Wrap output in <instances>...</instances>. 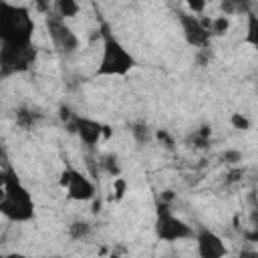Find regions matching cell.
Wrapping results in <instances>:
<instances>
[{"instance_id": "d4e9b609", "label": "cell", "mask_w": 258, "mask_h": 258, "mask_svg": "<svg viewBox=\"0 0 258 258\" xmlns=\"http://www.w3.org/2000/svg\"><path fill=\"white\" fill-rule=\"evenodd\" d=\"M185 4L191 10V14H202L208 6V0H185Z\"/></svg>"}, {"instance_id": "7402d4cb", "label": "cell", "mask_w": 258, "mask_h": 258, "mask_svg": "<svg viewBox=\"0 0 258 258\" xmlns=\"http://www.w3.org/2000/svg\"><path fill=\"white\" fill-rule=\"evenodd\" d=\"M220 159L224 163H228V165H238L242 161V151H238V149H226V151L220 153Z\"/></svg>"}, {"instance_id": "cb8c5ba5", "label": "cell", "mask_w": 258, "mask_h": 258, "mask_svg": "<svg viewBox=\"0 0 258 258\" xmlns=\"http://www.w3.org/2000/svg\"><path fill=\"white\" fill-rule=\"evenodd\" d=\"M210 60H212V50H210V46H206V48H196V64H198V67H206V64H210Z\"/></svg>"}, {"instance_id": "2e32d148", "label": "cell", "mask_w": 258, "mask_h": 258, "mask_svg": "<svg viewBox=\"0 0 258 258\" xmlns=\"http://www.w3.org/2000/svg\"><path fill=\"white\" fill-rule=\"evenodd\" d=\"M101 169L105 171V173H109L111 177H117V175H121V165H119V157L115 155V153H105V155H101Z\"/></svg>"}, {"instance_id": "4316f807", "label": "cell", "mask_w": 258, "mask_h": 258, "mask_svg": "<svg viewBox=\"0 0 258 258\" xmlns=\"http://www.w3.org/2000/svg\"><path fill=\"white\" fill-rule=\"evenodd\" d=\"M73 115H75V113H73V111H71L69 107H64V105H62V107L58 109V117H60V119H62L64 123H69V121L73 119Z\"/></svg>"}, {"instance_id": "ba28073f", "label": "cell", "mask_w": 258, "mask_h": 258, "mask_svg": "<svg viewBox=\"0 0 258 258\" xmlns=\"http://www.w3.org/2000/svg\"><path fill=\"white\" fill-rule=\"evenodd\" d=\"M67 129L71 133H77L87 147H95L101 139L111 137V127L109 125H105L101 121H95L91 117H81V115H73V119L67 123Z\"/></svg>"}, {"instance_id": "4dcf8cb0", "label": "cell", "mask_w": 258, "mask_h": 258, "mask_svg": "<svg viewBox=\"0 0 258 258\" xmlns=\"http://www.w3.org/2000/svg\"><path fill=\"white\" fill-rule=\"evenodd\" d=\"M0 157H4V151H2V147H0Z\"/></svg>"}, {"instance_id": "9a60e30c", "label": "cell", "mask_w": 258, "mask_h": 258, "mask_svg": "<svg viewBox=\"0 0 258 258\" xmlns=\"http://www.w3.org/2000/svg\"><path fill=\"white\" fill-rule=\"evenodd\" d=\"M54 10L60 18H75L81 10L77 0H54Z\"/></svg>"}, {"instance_id": "d6986e66", "label": "cell", "mask_w": 258, "mask_h": 258, "mask_svg": "<svg viewBox=\"0 0 258 258\" xmlns=\"http://www.w3.org/2000/svg\"><path fill=\"white\" fill-rule=\"evenodd\" d=\"M246 42L256 46L258 44V20L252 12H248V34H246Z\"/></svg>"}, {"instance_id": "603a6c76", "label": "cell", "mask_w": 258, "mask_h": 258, "mask_svg": "<svg viewBox=\"0 0 258 258\" xmlns=\"http://www.w3.org/2000/svg\"><path fill=\"white\" fill-rule=\"evenodd\" d=\"M125 191H127V181L121 177V175H117L115 179H113V194H115V202H119L123 196H125Z\"/></svg>"}, {"instance_id": "5bb4252c", "label": "cell", "mask_w": 258, "mask_h": 258, "mask_svg": "<svg viewBox=\"0 0 258 258\" xmlns=\"http://www.w3.org/2000/svg\"><path fill=\"white\" fill-rule=\"evenodd\" d=\"M131 137H133V141H135L137 145H147V143L151 141L153 133H151V129H149L147 123L137 121V123L131 125Z\"/></svg>"}, {"instance_id": "30bf717a", "label": "cell", "mask_w": 258, "mask_h": 258, "mask_svg": "<svg viewBox=\"0 0 258 258\" xmlns=\"http://www.w3.org/2000/svg\"><path fill=\"white\" fill-rule=\"evenodd\" d=\"M196 244H198V254L200 258H222L228 254V248L224 244V240L212 232L210 228H198L196 234Z\"/></svg>"}, {"instance_id": "8fae6325", "label": "cell", "mask_w": 258, "mask_h": 258, "mask_svg": "<svg viewBox=\"0 0 258 258\" xmlns=\"http://www.w3.org/2000/svg\"><path fill=\"white\" fill-rule=\"evenodd\" d=\"M42 119V115L38 113V111H34V109H30V107H18L16 109V125L20 127V129H32L38 121Z\"/></svg>"}, {"instance_id": "f546056e", "label": "cell", "mask_w": 258, "mask_h": 258, "mask_svg": "<svg viewBox=\"0 0 258 258\" xmlns=\"http://www.w3.org/2000/svg\"><path fill=\"white\" fill-rule=\"evenodd\" d=\"M6 175H8V167H6V169H0V189H2L4 183H6Z\"/></svg>"}, {"instance_id": "e0dca14e", "label": "cell", "mask_w": 258, "mask_h": 258, "mask_svg": "<svg viewBox=\"0 0 258 258\" xmlns=\"http://www.w3.org/2000/svg\"><path fill=\"white\" fill-rule=\"evenodd\" d=\"M220 4L226 10V16L234 12H250V0H220Z\"/></svg>"}, {"instance_id": "8992f818", "label": "cell", "mask_w": 258, "mask_h": 258, "mask_svg": "<svg viewBox=\"0 0 258 258\" xmlns=\"http://www.w3.org/2000/svg\"><path fill=\"white\" fill-rule=\"evenodd\" d=\"M58 185H60L62 189H67V196H69V200H73V202H89V200H93L95 194H97L95 183H93L85 173H81L79 169H75V167H71V165H67V167L62 169V173H60V177H58Z\"/></svg>"}, {"instance_id": "ffe728a7", "label": "cell", "mask_w": 258, "mask_h": 258, "mask_svg": "<svg viewBox=\"0 0 258 258\" xmlns=\"http://www.w3.org/2000/svg\"><path fill=\"white\" fill-rule=\"evenodd\" d=\"M230 125H232L234 129H238V131H248V129L252 127L250 119H248L244 113H232V115H230Z\"/></svg>"}, {"instance_id": "484cf974", "label": "cell", "mask_w": 258, "mask_h": 258, "mask_svg": "<svg viewBox=\"0 0 258 258\" xmlns=\"http://www.w3.org/2000/svg\"><path fill=\"white\" fill-rule=\"evenodd\" d=\"M155 137L163 143V147H167V149H173V145H175V141H173V137L165 131V129H159L157 133H155Z\"/></svg>"}, {"instance_id": "5b68a950", "label": "cell", "mask_w": 258, "mask_h": 258, "mask_svg": "<svg viewBox=\"0 0 258 258\" xmlns=\"http://www.w3.org/2000/svg\"><path fill=\"white\" fill-rule=\"evenodd\" d=\"M36 60L34 44L28 46H2L0 44V79L26 73Z\"/></svg>"}, {"instance_id": "277c9868", "label": "cell", "mask_w": 258, "mask_h": 258, "mask_svg": "<svg viewBox=\"0 0 258 258\" xmlns=\"http://www.w3.org/2000/svg\"><path fill=\"white\" fill-rule=\"evenodd\" d=\"M196 230L171 212V204L157 202L155 208V236L163 242H179L194 238Z\"/></svg>"}, {"instance_id": "52a82bcc", "label": "cell", "mask_w": 258, "mask_h": 258, "mask_svg": "<svg viewBox=\"0 0 258 258\" xmlns=\"http://www.w3.org/2000/svg\"><path fill=\"white\" fill-rule=\"evenodd\" d=\"M46 30L48 36L52 40V46L62 54V56H71L77 52L79 48V38L73 32V28L64 22V18H60L58 14H46Z\"/></svg>"}, {"instance_id": "44dd1931", "label": "cell", "mask_w": 258, "mask_h": 258, "mask_svg": "<svg viewBox=\"0 0 258 258\" xmlns=\"http://www.w3.org/2000/svg\"><path fill=\"white\" fill-rule=\"evenodd\" d=\"M242 177H244V167L230 165V169H228L226 175H224V183H226V185H232V183H238Z\"/></svg>"}, {"instance_id": "ac0fdd59", "label": "cell", "mask_w": 258, "mask_h": 258, "mask_svg": "<svg viewBox=\"0 0 258 258\" xmlns=\"http://www.w3.org/2000/svg\"><path fill=\"white\" fill-rule=\"evenodd\" d=\"M210 34L212 36H224L230 30V20L228 16H216L214 20H210Z\"/></svg>"}, {"instance_id": "6da1fadb", "label": "cell", "mask_w": 258, "mask_h": 258, "mask_svg": "<svg viewBox=\"0 0 258 258\" xmlns=\"http://www.w3.org/2000/svg\"><path fill=\"white\" fill-rule=\"evenodd\" d=\"M34 36V20L26 6L0 0V44L28 46Z\"/></svg>"}, {"instance_id": "4fadbf2b", "label": "cell", "mask_w": 258, "mask_h": 258, "mask_svg": "<svg viewBox=\"0 0 258 258\" xmlns=\"http://www.w3.org/2000/svg\"><path fill=\"white\" fill-rule=\"evenodd\" d=\"M91 232H93V226L87 220H75L69 224V238L71 240H77V242L85 240L91 236Z\"/></svg>"}, {"instance_id": "7c38bea8", "label": "cell", "mask_w": 258, "mask_h": 258, "mask_svg": "<svg viewBox=\"0 0 258 258\" xmlns=\"http://www.w3.org/2000/svg\"><path fill=\"white\" fill-rule=\"evenodd\" d=\"M187 141H189L191 147H196V149H206V147H210V141H212V125H208V123L200 125L198 129H194V133L189 135Z\"/></svg>"}, {"instance_id": "3957f363", "label": "cell", "mask_w": 258, "mask_h": 258, "mask_svg": "<svg viewBox=\"0 0 258 258\" xmlns=\"http://www.w3.org/2000/svg\"><path fill=\"white\" fill-rule=\"evenodd\" d=\"M101 36H103V52L99 67L95 71V77H125L129 75L137 62L135 56L113 36L107 24L101 26Z\"/></svg>"}, {"instance_id": "83f0119b", "label": "cell", "mask_w": 258, "mask_h": 258, "mask_svg": "<svg viewBox=\"0 0 258 258\" xmlns=\"http://www.w3.org/2000/svg\"><path fill=\"white\" fill-rule=\"evenodd\" d=\"M36 4V10L42 12V14H48V8H50V2L48 0H34Z\"/></svg>"}, {"instance_id": "7a4b0ae2", "label": "cell", "mask_w": 258, "mask_h": 258, "mask_svg": "<svg viewBox=\"0 0 258 258\" xmlns=\"http://www.w3.org/2000/svg\"><path fill=\"white\" fill-rule=\"evenodd\" d=\"M0 214L8 222H18V224L30 222L34 218V200L26 189V185L16 175V171L10 167L0 196Z\"/></svg>"}, {"instance_id": "9c48e42d", "label": "cell", "mask_w": 258, "mask_h": 258, "mask_svg": "<svg viewBox=\"0 0 258 258\" xmlns=\"http://www.w3.org/2000/svg\"><path fill=\"white\" fill-rule=\"evenodd\" d=\"M177 20L181 24V32H183V38L189 46L194 48H206L210 46L212 42V34L210 30L204 26L202 18L194 16V14H187V12H179L177 14Z\"/></svg>"}, {"instance_id": "f1b7e54d", "label": "cell", "mask_w": 258, "mask_h": 258, "mask_svg": "<svg viewBox=\"0 0 258 258\" xmlns=\"http://www.w3.org/2000/svg\"><path fill=\"white\" fill-rule=\"evenodd\" d=\"M173 191L171 189H165V191H161V196H159V202H165V204H171L173 202Z\"/></svg>"}]
</instances>
